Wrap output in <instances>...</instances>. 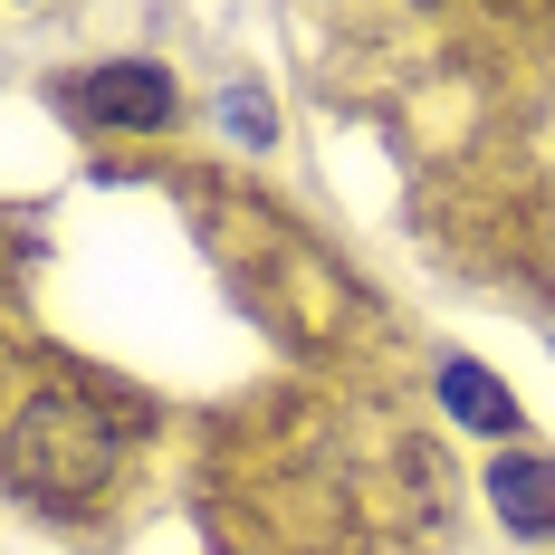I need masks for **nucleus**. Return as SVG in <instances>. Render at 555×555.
<instances>
[{
  "instance_id": "1",
  "label": "nucleus",
  "mask_w": 555,
  "mask_h": 555,
  "mask_svg": "<svg viewBox=\"0 0 555 555\" xmlns=\"http://www.w3.org/2000/svg\"><path fill=\"white\" fill-rule=\"evenodd\" d=\"M115 469V422L96 402H77V392H39V402H20V422H10V489L20 499H96Z\"/></svg>"
},
{
  "instance_id": "3",
  "label": "nucleus",
  "mask_w": 555,
  "mask_h": 555,
  "mask_svg": "<svg viewBox=\"0 0 555 555\" xmlns=\"http://www.w3.org/2000/svg\"><path fill=\"white\" fill-rule=\"evenodd\" d=\"M489 507L517 537H555V460L546 450H499L489 460Z\"/></svg>"
},
{
  "instance_id": "5",
  "label": "nucleus",
  "mask_w": 555,
  "mask_h": 555,
  "mask_svg": "<svg viewBox=\"0 0 555 555\" xmlns=\"http://www.w3.org/2000/svg\"><path fill=\"white\" fill-rule=\"evenodd\" d=\"M221 125L240 134V144H269V134H278V125H269V96H259V87H230V96H221Z\"/></svg>"
},
{
  "instance_id": "4",
  "label": "nucleus",
  "mask_w": 555,
  "mask_h": 555,
  "mask_svg": "<svg viewBox=\"0 0 555 555\" xmlns=\"http://www.w3.org/2000/svg\"><path fill=\"white\" fill-rule=\"evenodd\" d=\"M441 402H450V422L479 431V441H507V431H517V402H507V384L479 364V354H450L441 364Z\"/></svg>"
},
{
  "instance_id": "2",
  "label": "nucleus",
  "mask_w": 555,
  "mask_h": 555,
  "mask_svg": "<svg viewBox=\"0 0 555 555\" xmlns=\"http://www.w3.org/2000/svg\"><path fill=\"white\" fill-rule=\"evenodd\" d=\"M77 115H87V125H164L172 115V77L154 57H106V67H87Z\"/></svg>"
}]
</instances>
